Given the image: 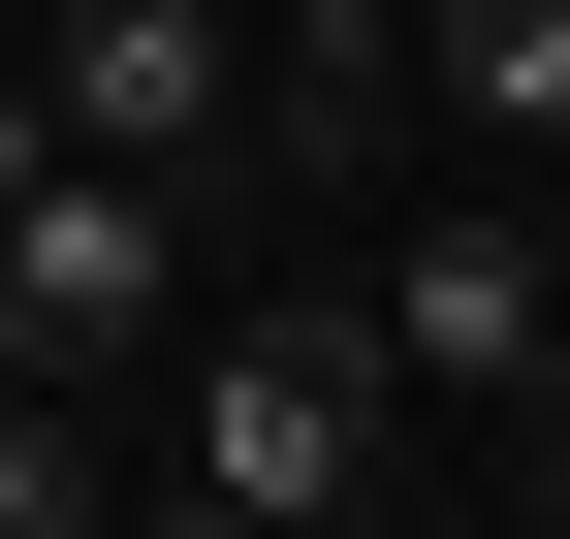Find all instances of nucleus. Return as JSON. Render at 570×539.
I'll use <instances>...</instances> for the list:
<instances>
[{
	"mask_svg": "<svg viewBox=\"0 0 570 539\" xmlns=\"http://www.w3.org/2000/svg\"><path fill=\"white\" fill-rule=\"evenodd\" d=\"M32 96H63V159L190 190V223L254 190V32H223V0H63V63H32Z\"/></svg>",
	"mask_w": 570,
	"mask_h": 539,
	"instance_id": "2",
	"label": "nucleus"
},
{
	"mask_svg": "<svg viewBox=\"0 0 570 539\" xmlns=\"http://www.w3.org/2000/svg\"><path fill=\"white\" fill-rule=\"evenodd\" d=\"M96 539H254V508H190V477H96Z\"/></svg>",
	"mask_w": 570,
	"mask_h": 539,
	"instance_id": "8",
	"label": "nucleus"
},
{
	"mask_svg": "<svg viewBox=\"0 0 570 539\" xmlns=\"http://www.w3.org/2000/svg\"><path fill=\"white\" fill-rule=\"evenodd\" d=\"M348 317H381V381H412V413H508V381H539V317H570V254H539V223H381V286H348Z\"/></svg>",
	"mask_w": 570,
	"mask_h": 539,
	"instance_id": "5",
	"label": "nucleus"
},
{
	"mask_svg": "<svg viewBox=\"0 0 570 539\" xmlns=\"http://www.w3.org/2000/svg\"><path fill=\"white\" fill-rule=\"evenodd\" d=\"M159 477L254 508V539H381V508H412V381H381V317H348V286H190V350H159Z\"/></svg>",
	"mask_w": 570,
	"mask_h": 539,
	"instance_id": "1",
	"label": "nucleus"
},
{
	"mask_svg": "<svg viewBox=\"0 0 570 539\" xmlns=\"http://www.w3.org/2000/svg\"><path fill=\"white\" fill-rule=\"evenodd\" d=\"M412 127L539 159V127H570V0H412Z\"/></svg>",
	"mask_w": 570,
	"mask_h": 539,
	"instance_id": "6",
	"label": "nucleus"
},
{
	"mask_svg": "<svg viewBox=\"0 0 570 539\" xmlns=\"http://www.w3.org/2000/svg\"><path fill=\"white\" fill-rule=\"evenodd\" d=\"M0 539H96V381L0 317Z\"/></svg>",
	"mask_w": 570,
	"mask_h": 539,
	"instance_id": "7",
	"label": "nucleus"
},
{
	"mask_svg": "<svg viewBox=\"0 0 570 539\" xmlns=\"http://www.w3.org/2000/svg\"><path fill=\"white\" fill-rule=\"evenodd\" d=\"M32 159H63V96H32V63H0V190H32Z\"/></svg>",
	"mask_w": 570,
	"mask_h": 539,
	"instance_id": "9",
	"label": "nucleus"
},
{
	"mask_svg": "<svg viewBox=\"0 0 570 539\" xmlns=\"http://www.w3.org/2000/svg\"><path fill=\"white\" fill-rule=\"evenodd\" d=\"M539 190H570V127H539Z\"/></svg>",
	"mask_w": 570,
	"mask_h": 539,
	"instance_id": "10",
	"label": "nucleus"
},
{
	"mask_svg": "<svg viewBox=\"0 0 570 539\" xmlns=\"http://www.w3.org/2000/svg\"><path fill=\"white\" fill-rule=\"evenodd\" d=\"M0 317H32L63 381L190 350V190H127V159H32V190H0Z\"/></svg>",
	"mask_w": 570,
	"mask_h": 539,
	"instance_id": "3",
	"label": "nucleus"
},
{
	"mask_svg": "<svg viewBox=\"0 0 570 539\" xmlns=\"http://www.w3.org/2000/svg\"><path fill=\"white\" fill-rule=\"evenodd\" d=\"M223 32H254V190L348 223V190L412 159V0H223Z\"/></svg>",
	"mask_w": 570,
	"mask_h": 539,
	"instance_id": "4",
	"label": "nucleus"
}]
</instances>
